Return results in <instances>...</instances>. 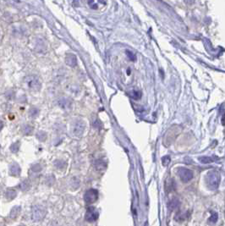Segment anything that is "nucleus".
I'll return each instance as SVG.
<instances>
[{"label": "nucleus", "instance_id": "f257e3e1", "mask_svg": "<svg viewBox=\"0 0 225 226\" xmlns=\"http://www.w3.org/2000/svg\"><path fill=\"white\" fill-rule=\"evenodd\" d=\"M207 185L211 190H216L219 186L220 181H221V175L216 170L209 171L206 177Z\"/></svg>", "mask_w": 225, "mask_h": 226}, {"label": "nucleus", "instance_id": "f03ea898", "mask_svg": "<svg viewBox=\"0 0 225 226\" xmlns=\"http://www.w3.org/2000/svg\"><path fill=\"white\" fill-rule=\"evenodd\" d=\"M25 84L31 92H39L42 87V82L40 79L36 76H28L24 80Z\"/></svg>", "mask_w": 225, "mask_h": 226}, {"label": "nucleus", "instance_id": "7ed1b4c3", "mask_svg": "<svg viewBox=\"0 0 225 226\" xmlns=\"http://www.w3.org/2000/svg\"><path fill=\"white\" fill-rule=\"evenodd\" d=\"M47 215V209L42 205H35L31 208V219L34 222H40Z\"/></svg>", "mask_w": 225, "mask_h": 226}, {"label": "nucleus", "instance_id": "20e7f679", "mask_svg": "<svg viewBox=\"0 0 225 226\" xmlns=\"http://www.w3.org/2000/svg\"><path fill=\"white\" fill-rule=\"evenodd\" d=\"M177 174H178V177L180 178V179L185 182V183H187L189 181H190L191 179H193V173L191 170H188L186 168H183V167H180L177 170Z\"/></svg>", "mask_w": 225, "mask_h": 226}, {"label": "nucleus", "instance_id": "39448f33", "mask_svg": "<svg viewBox=\"0 0 225 226\" xmlns=\"http://www.w3.org/2000/svg\"><path fill=\"white\" fill-rule=\"evenodd\" d=\"M84 131H85V123L82 120L77 119L73 123V125H72V133L75 136H81L84 132Z\"/></svg>", "mask_w": 225, "mask_h": 226}, {"label": "nucleus", "instance_id": "423d86ee", "mask_svg": "<svg viewBox=\"0 0 225 226\" xmlns=\"http://www.w3.org/2000/svg\"><path fill=\"white\" fill-rule=\"evenodd\" d=\"M98 199V191L95 189H90L86 191L84 195V200L86 203L92 204L97 202Z\"/></svg>", "mask_w": 225, "mask_h": 226}, {"label": "nucleus", "instance_id": "0eeeda50", "mask_svg": "<svg viewBox=\"0 0 225 226\" xmlns=\"http://www.w3.org/2000/svg\"><path fill=\"white\" fill-rule=\"evenodd\" d=\"M98 216H99V213H98V211L97 210V208L94 207H90L86 210L85 218L87 222L92 223L98 218Z\"/></svg>", "mask_w": 225, "mask_h": 226}, {"label": "nucleus", "instance_id": "6e6552de", "mask_svg": "<svg viewBox=\"0 0 225 226\" xmlns=\"http://www.w3.org/2000/svg\"><path fill=\"white\" fill-rule=\"evenodd\" d=\"M21 173V169L20 167V165L17 163H13L11 164V165L9 166V174L11 176H20Z\"/></svg>", "mask_w": 225, "mask_h": 226}, {"label": "nucleus", "instance_id": "1a4fd4ad", "mask_svg": "<svg viewBox=\"0 0 225 226\" xmlns=\"http://www.w3.org/2000/svg\"><path fill=\"white\" fill-rule=\"evenodd\" d=\"M65 63L70 67L75 68L77 65V58H76V56L75 54H67L66 57H65Z\"/></svg>", "mask_w": 225, "mask_h": 226}, {"label": "nucleus", "instance_id": "9d476101", "mask_svg": "<svg viewBox=\"0 0 225 226\" xmlns=\"http://www.w3.org/2000/svg\"><path fill=\"white\" fill-rule=\"evenodd\" d=\"M16 196H17V191L14 188H8L4 192V196L8 201H12L13 199L16 198Z\"/></svg>", "mask_w": 225, "mask_h": 226}, {"label": "nucleus", "instance_id": "9b49d317", "mask_svg": "<svg viewBox=\"0 0 225 226\" xmlns=\"http://www.w3.org/2000/svg\"><path fill=\"white\" fill-rule=\"evenodd\" d=\"M20 212H21V207L20 206H15L9 213V218H12V219H16L20 214Z\"/></svg>", "mask_w": 225, "mask_h": 226}, {"label": "nucleus", "instance_id": "f8f14e48", "mask_svg": "<svg viewBox=\"0 0 225 226\" xmlns=\"http://www.w3.org/2000/svg\"><path fill=\"white\" fill-rule=\"evenodd\" d=\"M31 182L28 179H25L19 184V188L22 191H27L31 189Z\"/></svg>", "mask_w": 225, "mask_h": 226}, {"label": "nucleus", "instance_id": "ddd939ff", "mask_svg": "<svg viewBox=\"0 0 225 226\" xmlns=\"http://www.w3.org/2000/svg\"><path fill=\"white\" fill-rule=\"evenodd\" d=\"M179 203H179L178 199H177V198H174V199L171 200L170 202L169 203V208L171 211L175 210V209H177V208H178Z\"/></svg>", "mask_w": 225, "mask_h": 226}, {"label": "nucleus", "instance_id": "4468645a", "mask_svg": "<svg viewBox=\"0 0 225 226\" xmlns=\"http://www.w3.org/2000/svg\"><path fill=\"white\" fill-rule=\"evenodd\" d=\"M95 167H96V170H97L102 171V170H103L106 168V163H105L103 160L99 159V160L96 161V163H95Z\"/></svg>", "mask_w": 225, "mask_h": 226}, {"label": "nucleus", "instance_id": "2eb2a0df", "mask_svg": "<svg viewBox=\"0 0 225 226\" xmlns=\"http://www.w3.org/2000/svg\"><path fill=\"white\" fill-rule=\"evenodd\" d=\"M21 131H22L24 135L29 136V135H31L32 131H33V127L29 125H23L22 128H21Z\"/></svg>", "mask_w": 225, "mask_h": 226}, {"label": "nucleus", "instance_id": "dca6fc26", "mask_svg": "<svg viewBox=\"0 0 225 226\" xmlns=\"http://www.w3.org/2000/svg\"><path fill=\"white\" fill-rule=\"evenodd\" d=\"M54 166L57 168V169H59V170H63L64 167H65V162L63 161V160H61V159H57V160H55L54 162Z\"/></svg>", "mask_w": 225, "mask_h": 226}, {"label": "nucleus", "instance_id": "f3484780", "mask_svg": "<svg viewBox=\"0 0 225 226\" xmlns=\"http://www.w3.org/2000/svg\"><path fill=\"white\" fill-rule=\"evenodd\" d=\"M42 165L39 164H33V165L31 166V172L34 173V174H38V173H40V172L42 171Z\"/></svg>", "mask_w": 225, "mask_h": 226}, {"label": "nucleus", "instance_id": "a211bd4d", "mask_svg": "<svg viewBox=\"0 0 225 226\" xmlns=\"http://www.w3.org/2000/svg\"><path fill=\"white\" fill-rule=\"evenodd\" d=\"M198 160L202 163V164H210V163H212L214 160L212 159V157H200L199 158H198Z\"/></svg>", "mask_w": 225, "mask_h": 226}, {"label": "nucleus", "instance_id": "6ab92c4d", "mask_svg": "<svg viewBox=\"0 0 225 226\" xmlns=\"http://www.w3.org/2000/svg\"><path fill=\"white\" fill-rule=\"evenodd\" d=\"M9 149H10V151H11L13 153H18V152H19V149H20V142H19V141L14 142V143L10 146Z\"/></svg>", "mask_w": 225, "mask_h": 226}, {"label": "nucleus", "instance_id": "aec40b11", "mask_svg": "<svg viewBox=\"0 0 225 226\" xmlns=\"http://www.w3.org/2000/svg\"><path fill=\"white\" fill-rule=\"evenodd\" d=\"M37 138L40 141H44L47 139V133L44 132V131H38L37 133Z\"/></svg>", "mask_w": 225, "mask_h": 226}, {"label": "nucleus", "instance_id": "412c9836", "mask_svg": "<svg viewBox=\"0 0 225 226\" xmlns=\"http://www.w3.org/2000/svg\"><path fill=\"white\" fill-rule=\"evenodd\" d=\"M130 97H131L133 99H135V100H138L140 99V97H141V93L138 90H133L132 93H130Z\"/></svg>", "mask_w": 225, "mask_h": 226}, {"label": "nucleus", "instance_id": "4be33fe9", "mask_svg": "<svg viewBox=\"0 0 225 226\" xmlns=\"http://www.w3.org/2000/svg\"><path fill=\"white\" fill-rule=\"evenodd\" d=\"M54 182H55V177L53 175V174H50V175L47 176V178H46V184H47V186H53V185H54Z\"/></svg>", "mask_w": 225, "mask_h": 226}, {"label": "nucleus", "instance_id": "5701e85b", "mask_svg": "<svg viewBox=\"0 0 225 226\" xmlns=\"http://www.w3.org/2000/svg\"><path fill=\"white\" fill-rule=\"evenodd\" d=\"M174 218H175L176 221H184L186 218V213H178L176 214V216H175Z\"/></svg>", "mask_w": 225, "mask_h": 226}, {"label": "nucleus", "instance_id": "b1692460", "mask_svg": "<svg viewBox=\"0 0 225 226\" xmlns=\"http://www.w3.org/2000/svg\"><path fill=\"white\" fill-rule=\"evenodd\" d=\"M39 114V110L36 108H31L29 111V115L31 116V118H35L37 117L38 115Z\"/></svg>", "mask_w": 225, "mask_h": 226}, {"label": "nucleus", "instance_id": "393cba45", "mask_svg": "<svg viewBox=\"0 0 225 226\" xmlns=\"http://www.w3.org/2000/svg\"><path fill=\"white\" fill-rule=\"evenodd\" d=\"M59 104L63 109H66V108H68L70 106V102L68 101V100H66V99H62V100H60V101L59 102Z\"/></svg>", "mask_w": 225, "mask_h": 226}, {"label": "nucleus", "instance_id": "a878e982", "mask_svg": "<svg viewBox=\"0 0 225 226\" xmlns=\"http://www.w3.org/2000/svg\"><path fill=\"white\" fill-rule=\"evenodd\" d=\"M217 218H218V214L216 212H212V216L209 218V221L212 223H216L217 221Z\"/></svg>", "mask_w": 225, "mask_h": 226}, {"label": "nucleus", "instance_id": "bb28decb", "mask_svg": "<svg viewBox=\"0 0 225 226\" xmlns=\"http://www.w3.org/2000/svg\"><path fill=\"white\" fill-rule=\"evenodd\" d=\"M126 54H127L128 58H129L131 61H135V60H136V57H135V55L132 52H130V51L126 50Z\"/></svg>", "mask_w": 225, "mask_h": 226}, {"label": "nucleus", "instance_id": "cd10ccee", "mask_svg": "<svg viewBox=\"0 0 225 226\" xmlns=\"http://www.w3.org/2000/svg\"><path fill=\"white\" fill-rule=\"evenodd\" d=\"M170 160H171L170 157L165 156V157H163V159H162V163H163V164L164 165V166H167L168 164L170 163Z\"/></svg>", "mask_w": 225, "mask_h": 226}, {"label": "nucleus", "instance_id": "c85d7f7f", "mask_svg": "<svg viewBox=\"0 0 225 226\" xmlns=\"http://www.w3.org/2000/svg\"><path fill=\"white\" fill-rule=\"evenodd\" d=\"M185 1V3L188 4V5H191V4H193L195 3V0H184Z\"/></svg>", "mask_w": 225, "mask_h": 226}, {"label": "nucleus", "instance_id": "c756f323", "mask_svg": "<svg viewBox=\"0 0 225 226\" xmlns=\"http://www.w3.org/2000/svg\"><path fill=\"white\" fill-rule=\"evenodd\" d=\"M3 128H4V123L3 121H0V131H2Z\"/></svg>", "mask_w": 225, "mask_h": 226}, {"label": "nucleus", "instance_id": "7c9ffc66", "mask_svg": "<svg viewBox=\"0 0 225 226\" xmlns=\"http://www.w3.org/2000/svg\"><path fill=\"white\" fill-rule=\"evenodd\" d=\"M18 226H25V225H19Z\"/></svg>", "mask_w": 225, "mask_h": 226}, {"label": "nucleus", "instance_id": "2f4dec72", "mask_svg": "<svg viewBox=\"0 0 225 226\" xmlns=\"http://www.w3.org/2000/svg\"><path fill=\"white\" fill-rule=\"evenodd\" d=\"M2 226H5V225H2Z\"/></svg>", "mask_w": 225, "mask_h": 226}]
</instances>
